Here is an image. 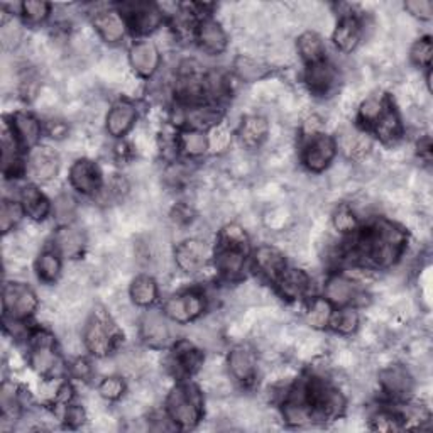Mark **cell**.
Returning <instances> with one entry per match:
<instances>
[{
    "instance_id": "cell-29",
    "label": "cell",
    "mask_w": 433,
    "mask_h": 433,
    "mask_svg": "<svg viewBox=\"0 0 433 433\" xmlns=\"http://www.w3.org/2000/svg\"><path fill=\"white\" fill-rule=\"evenodd\" d=\"M14 127H16L17 136L21 137V141L24 142L26 146L34 144V142L39 139L41 127L38 121L29 114H16V117H14Z\"/></svg>"
},
{
    "instance_id": "cell-4",
    "label": "cell",
    "mask_w": 433,
    "mask_h": 433,
    "mask_svg": "<svg viewBox=\"0 0 433 433\" xmlns=\"http://www.w3.org/2000/svg\"><path fill=\"white\" fill-rule=\"evenodd\" d=\"M206 257H209V247L201 239H190L179 244L174 251V259L179 269L185 273H196L205 266Z\"/></svg>"
},
{
    "instance_id": "cell-24",
    "label": "cell",
    "mask_w": 433,
    "mask_h": 433,
    "mask_svg": "<svg viewBox=\"0 0 433 433\" xmlns=\"http://www.w3.org/2000/svg\"><path fill=\"white\" fill-rule=\"evenodd\" d=\"M281 293L288 298H298L307 292L308 288V276L299 269H288L283 271L278 278Z\"/></svg>"
},
{
    "instance_id": "cell-56",
    "label": "cell",
    "mask_w": 433,
    "mask_h": 433,
    "mask_svg": "<svg viewBox=\"0 0 433 433\" xmlns=\"http://www.w3.org/2000/svg\"><path fill=\"white\" fill-rule=\"evenodd\" d=\"M322 126H324V124H322V119L317 117V115H312V117L307 119L305 122V132L307 134L315 136L322 131Z\"/></svg>"
},
{
    "instance_id": "cell-47",
    "label": "cell",
    "mask_w": 433,
    "mask_h": 433,
    "mask_svg": "<svg viewBox=\"0 0 433 433\" xmlns=\"http://www.w3.org/2000/svg\"><path fill=\"white\" fill-rule=\"evenodd\" d=\"M382 112H384V109H382V102L379 99H376V96L367 99L361 107V117H362V121H366V122H376L377 119L382 115Z\"/></svg>"
},
{
    "instance_id": "cell-55",
    "label": "cell",
    "mask_w": 433,
    "mask_h": 433,
    "mask_svg": "<svg viewBox=\"0 0 433 433\" xmlns=\"http://www.w3.org/2000/svg\"><path fill=\"white\" fill-rule=\"evenodd\" d=\"M83 420H85V413H83V409L80 407H71L68 408L66 412V422L70 423L71 427H80Z\"/></svg>"
},
{
    "instance_id": "cell-34",
    "label": "cell",
    "mask_w": 433,
    "mask_h": 433,
    "mask_svg": "<svg viewBox=\"0 0 433 433\" xmlns=\"http://www.w3.org/2000/svg\"><path fill=\"white\" fill-rule=\"evenodd\" d=\"M181 147L183 151L191 158H198V156L206 153V147H209V141L206 137L198 131H190L185 132L181 136Z\"/></svg>"
},
{
    "instance_id": "cell-52",
    "label": "cell",
    "mask_w": 433,
    "mask_h": 433,
    "mask_svg": "<svg viewBox=\"0 0 433 433\" xmlns=\"http://www.w3.org/2000/svg\"><path fill=\"white\" fill-rule=\"evenodd\" d=\"M21 39V29L17 24L4 26L2 27V44L4 48H14Z\"/></svg>"
},
{
    "instance_id": "cell-37",
    "label": "cell",
    "mask_w": 433,
    "mask_h": 433,
    "mask_svg": "<svg viewBox=\"0 0 433 433\" xmlns=\"http://www.w3.org/2000/svg\"><path fill=\"white\" fill-rule=\"evenodd\" d=\"M59 268H61V264H59V257L54 254V252L48 251L39 257L38 271H39V276L44 281L56 279L59 274Z\"/></svg>"
},
{
    "instance_id": "cell-18",
    "label": "cell",
    "mask_w": 433,
    "mask_h": 433,
    "mask_svg": "<svg viewBox=\"0 0 433 433\" xmlns=\"http://www.w3.org/2000/svg\"><path fill=\"white\" fill-rule=\"evenodd\" d=\"M94 24L96 31L100 32V36H102L105 41H109V43H117L119 39L124 38V32H126V26H124L121 16L112 11L96 14Z\"/></svg>"
},
{
    "instance_id": "cell-45",
    "label": "cell",
    "mask_w": 433,
    "mask_h": 433,
    "mask_svg": "<svg viewBox=\"0 0 433 433\" xmlns=\"http://www.w3.org/2000/svg\"><path fill=\"white\" fill-rule=\"evenodd\" d=\"M222 241L225 242V247H236V249H246V232L239 225H227L222 232Z\"/></svg>"
},
{
    "instance_id": "cell-28",
    "label": "cell",
    "mask_w": 433,
    "mask_h": 433,
    "mask_svg": "<svg viewBox=\"0 0 433 433\" xmlns=\"http://www.w3.org/2000/svg\"><path fill=\"white\" fill-rule=\"evenodd\" d=\"M216 268L227 276H237L244 268V249L224 247L216 256Z\"/></svg>"
},
{
    "instance_id": "cell-21",
    "label": "cell",
    "mask_w": 433,
    "mask_h": 433,
    "mask_svg": "<svg viewBox=\"0 0 433 433\" xmlns=\"http://www.w3.org/2000/svg\"><path fill=\"white\" fill-rule=\"evenodd\" d=\"M54 244H56V247L63 256L76 257L81 252L83 246H85V237H83V234L78 229L63 227L54 236Z\"/></svg>"
},
{
    "instance_id": "cell-43",
    "label": "cell",
    "mask_w": 433,
    "mask_h": 433,
    "mask_svg": "<svg viewBox=\"0 0 433 433\" xmlns=\"http://www.w3.org/2000/svg\"><path fill=\"white\" fill-rule=\"evenodd\" d=\"M176 361H178V366L181 367V369H185L186 372H191V371H195L198 364H200V356H198L196 351H193L190 344H181L176 352Z\"/></svg>"
},
{
    "instance_id": "cell-15",
    "label": "cell",
    "mask_w": 433,
    "mask_h": 433,
    "mask_svg": "<svg viewBox=\"0 0 433 433\" xmlns=\"http://www.w3.org/2000/svg\"><path fill=\"white\" fill-rule=\"evenodd\" d=\"M256 266L271 279H278L284 271V257L273 246H261L254 252Z\"/></svg>"
},
{
    "instance_id": "cell-51",
    "label": "cell",
    "mask_w": 433,
    "mask_h": 433,
    "mask_svg": "<svg viewBox=\"0 0 433 433\" xmlns=\"http://www.w3.org/2000/svg\"><path fill=\"white\" fill-rule=\"evenodd\" d=\"M209 144L214 151H219V153L220 151H224L225 147L230 144V134H229L227 129H224V127L215 129L214 134H211V137H210Z\"/></svg>"
},
{
    "instance_id": "cell-8",
    "label": "cell",
    "mask_w": 433,
    "mask_h": 433,
    "mask_svg": "<svg viewBox=\"0 0 433 433\" xmlns=\"http://www.w3.org/2000/svg\"><path fill=\"white\" fill-rule=\"evenodd\" d=\"M201 308H204V299L198 294H183V297L169 298L164 305V312L174 322L186 324L201 312Z\"/></svg>"
},
{
    "instance_id": "cell-1",
    "label": "cell",
    "mask_w": 433,
    "mask_h": 433,
    "mask_svg": "<svg viewBox=\"0 0 433 433\" xmlns=\"http://www.w3.org/2000/svg\"><path fill=\"white\" fill-rule=\"evenodd\" d=\"M404 236L399 229L388 222L376 224L374 229L364 237L362 247L367 257L374 262L376 266L381 268H388L398 259L399 252H402Z\"/></svg>"
},
{
    "instance_id": "cell-32",
    "label": "cell",
    "mask_w": 433,
    "mask_h": 433,
    "mask_svg": "<svg viewBox=\"0 0 433 433\" xmlns=\"http://www.w3.org/2000/svg\"><path fill=\"white\" fill-rule=\"evenodd\" d=\"M298 49L299 53H302V56L312 64L319 63L325 53L324 43H322L320 36L315 34V32H305V34H302V38L298 39Z\"/></svg>"
},
{
    "instance_id": "cell-31",
    "label": "cell",
    "mask_w": 433,
    "mask_h": 433,
    "mask_svg": "<svg viewBox=\"0 0 433 433\" xmlns=\"http://www.w3.org/2000/svg\"><path fill=\"white\" fill-rule=\"evenodd\" d=\"M236 71L241 80L244 81H256L261 80L268 73V66L261 59L251 56H241L236 61Z\"/></svg>"
},
{
    "instance_id": "cell-5",
    "label": "cell",
    "mask_w": 433,
    "mask_h": 433,
    "mask_svg": "<svg viewBox=\"0 0 433 433\" xmlns=\"http://www.w3.org/2000/svg\"><path fill=\"white\" fill-rule=\"evenodd\" d=\"M31 362L32 367L43 376H53L61 371V361H59L56 352H54L49 335L39 334L38 337H36V345L34 351H32Z\"/></svg>"
},
{
    "instance_id": "cell-7",
    "label": "cell",
    "mask_w": 433,
    "mask_h": 433,
    "mask_svg": "<svg viewBox=\"0 0 433 433\" xmlns=\"http://www.w3.org/2000/svg\"><path fill=\"white\" fill-rule=\"evenodd\" d=\"M141 334L146 344H149L151 347H164L171 339L168 322L158 310L146 313L141 324Z\"/></svg>"
},
{
    "instance_id": "cell-19",
    "label": "cell",
    "mask_w": 433,
    "mask_h": 433,
    "mask_svg": "<svg viewBox=\"0 0 433 433\" xmlns=\"http://www.w3.org/2000/svg\"><path fill=\"white\" fill-rule=\"evenodd\" d=\"M371 139L366 134L356 132L354 129H345L340 132V147L349 158H362L371 151Z\"/></svg>"
},
{
    "instance_id": "cell-44",
    "label": "cell",
    "mask_w": 433,
    "mask_h": 433,
    "mask_svg": "<svg viewBox=\"0 0 433 433\" xmlns=\"http://www.w3.org/2000/svg\"><path fill=\"white\" fill-rule=\"evenodd\" d=\"M359 325V317L356 312L352 310H344L339 315H335L334 319V329L340 332V334H352Z\"/></svg>"
},
{
    "instance_id": "cell-38",
    "label": "cell",
    "mask_w": 433,
    "mask_h": 433,
    "mask_svg": "<svg viewBox=\"0 0 433 433\" xmlns=\"http://www.w3.org/2000/svg\"><path fill=\"white\" fill-rule=\"evenodd\" d=\"M76 205L70 195H59L54 200V216L59 224H68L75 219Z\"/></svg>"
},
{
    "instance_id": "cell-41",
    "label": "cell",
    "mask_w": 433,
    "mask_h": 433,
    "mask_svg": "<svg viewBox=\"0 0 433 433\" xmlns=\"http://www.w3.org/2000/svg\"><path fill=\"white\" fill-rule=\"evenodd\" d=\"M334 225L340 232H352L357 225V216L347 205L339 206L334 214Z\"/></svg>"
},
{
    "instance_id": "cell-26",
    "label": "cell",
    "mask_w": 433,
    "mask_h": 433,
    "mask_svg": "<svg viewBox=\"0 0 433 433\" xmlns=\"http://www.w3.org/2000/svg\"><path fill=\"white\" fill-rule=\"evenodd\" d=\"M161 24V12L149 4H137L132 12V26L137 32H151Z\"/></svg>"
},
{
    "instance_id": "cell-30",
    "label": "cell",
    "mask_w": 433,
    "mask_h": 433,
    "mask_svg": "<svg viewBox=\"0 0 433 433\" xmlns=\"http://www.w3.org/2000/svg\"><path fill=\"white\" fill-rule=\"evenodd\" d=\"M156 294H158V288H156V283L149 276H139V278H136L134 283H132L131 297L134 299L136 305H151L156 299Z\"/></svg>"
},
{
    "instance_id": "cell-50",
    "label": "cell",
    "mask_w": 433,
    "mask_h": 433,
    "mask_svg": "<svg viewBox=\"0 0 433 433\" xmlns=\"http://www.w3.org/2000/svg\"><path fill=\"white\" fill-rule=\"evenodd\" d=\"M407 9L420 19H432L433 4L430 0H409L407 2Z\"/></svg>"
},
{
    "instance_id": "cell-3",
    "label": "cell",
    "mask_w": 433,
    "mask_h": 433,
    "mask_svg": "<svg viewBox=\"0 0 433 433\" xmlns=\"http://www.w3.org/2000/svg\"><path fill=\"white\" fill-rule=\"evenodd\" d=\"M38 307V298L26 284H6L4 288V308L12 319H26Z\"/></svg>"
},
{
    "instance_id": "cell-35",
    "label": "cell",
    "mask_w": 433,
    "mask_h": 433,
    "mask_svg": "<svg viewBox=\"0 0 433 433\" xmlns=\"http://www.w3.org/2000/svg\"><path fill=\"white\" fill-rule=\"evenodd\" d=\"M186 121L196 129H206L220 121V114L211 109H193L186 114Z\"/></svg>"
},
{
    "instance_id": "cell-40",
    "label": "cell",
    "mask_w": 433,
    "mask_h": 433,
    "mask_svg": "<svg viewBox=\"0 0 433 433\" xmlns=\"http://www.w3.org/2000/svg\"><path fill=\"white\" fill-rule=\"evenodd\" d=\"M22 11H24L26 19L32 22V24H38L43 22L49 14V4L41 2V0H27L22 4Z\"/></svg>"
},
{
    "instance_id": "cell-10",
    "label": "cell",
    "mask_w": 433,
    "mask_h": 433,
    "mask_svg": "<svg viewBox=\"0 0 433 433\" xmlns=\"http://www.w3.org/2000/svg\"><path fill=\"white\" fill-rule=\"evenodd\" d=\"M85 344L89 351L95 354V356H107L110 349H112V335H110L107 325L102 320L94 319L86 324Z\"/></svg>"
},
{
    "instance_id": "cell-14",
    "label": "cell",
    "mask_w": 433,
    "mask_h": 433,
    "mask_svg": "<svg viewBox=\"0 0 433 433\" xmlns=\"http://www.w3.org/2000/svg\"><path fill=\"white\" fill-rule=\"evenodd\" d=\"M70 179H71V185L81 193H94L96 188H99L100 183V176L96 168L90 163V161L85 159L78 161V163L73 164L70 171Z\"/></svg>"
},
{
    "instance_id": "cell-16",
    "label": "cell",
    "mask_w": 433,
    "mask_h": 433,
    "mask_svg": "<svg viewBox=\"0 0 433 433\" xmlns=\"http://www.w3.org/2000/svg\"><path fill=\"white\" fill-rule=\"evenodd\" d=\"M136 121V109L131 104H117L114 105L107 115V131L110 134L119 137L124 136L132 124Z\"/></svg>"
},
{
    "instance_id": "cell-42",
    "label": "cell",
    "mask_w": 433,
    "mask_h": 433,
    "mask_svg": "<svg viewBox=\"0 0 433 433\" xmlns=\"http://www.w3.org/2000/svg\"><path fill=\"white\" fill-rule=\"evenodd\" d=\"M21 220V209L12 201H4L0 209V229L2 232H9L14 225Z\"/></svg>"
},
{
    "instance_id": "cell-27",
    "label": "cell",
    "mask_w": 433,
    "mask_h": 433,
    "mask_svg": "<svg viewBox=\"0 0 433 433\" xmlns=\"http://www.w3.org/2000/svg\"><path fill=\"white\" fill-rule=\"evenodd\" d=\"M308 83H310L313 91L324 94L334 85L335 81V70L327 63H313L308 70Z\"/></svg>"
},
{
    "instance_id": "cell-11",
    "label": "cell",
    "mask_w": 433,
    "mask_h": 433,
    "mask_svg": "<svg viewBox=\"0 0 433 433\" xmlns=\"http://www.w3.org/2000/svg\"><path fill=\"white\" fill-rule=\"evenodd\" d=\"M229 367L239 381H251L256 371V356L247 345H237L229 356Z\"/></svg>"
},
{
    "instance_id": "cell-2",
    "label": "cell",
    "mask_w": 433,
    "mask_h": 433,
    "mask_svg": "<svg viewBox=\"0 0 433 433\" xmlns=\"http://www.w3.org/2000/svg\"><path fill=\"white\" fill-rule=\"evenodd\" d=\"M168 413L181 428H193L200 420L201 402L195 388L178 386L168 396Z\"/></svg>"
},
{
    "instance_id": "cell-33",
    "label": "cell",
    "mask_w": 433,
    "mask_h": 433,
    "mask_svg": "<svg viewBox=\"0 0 433 433\" xmlns=\"http://www.w3.org/2000/svg\"><path fill=\"white\" fill-rule=\"evenodd\" d=\"M376 122H377L376 131L382 141H391V139H394V137H398L402 126H399L398 115H396L393 110L382 112V115L377 119Z\"/></svg>"
},
{
    "instance_id": "cell-53",
    "label": "cell",
    "mask_w": 433,
    "mask_h": 433,
    "mask_svg": "<svg viewBox=\"0 0 433 433\" xmlns=\"http://www.w3.org/2000/svg\"><path fill=\"white\" fill-rule=\"evenodd\" d=\"M206 89H209L210 94H214V96H222L227 91V83H225V78L220 73H211L209 80H206Z\"/></svg>"
},
{
    "instance_id": "cell-13",
    "label": "cell",
    "mask_w": 433,
    "mask_h": 433,
    "mask_svg": "<svg viewBox=\"0 0 433 433\" xmlns=\"http://www.w3.org/2000/svg\"><path fill=\"white\" fill-rule=\"evenodd\" d=\"M381 386L393 396H408L413 389V379L409 372L402 366H391L379 376Z\"/></svg>"
},
{
    "instance_id": "cell-23",
    "label": "cell",
    "mask_w": 433,
    "mask_h": 433,
    "mask_svg": "<svg viewBox=\"0 0 433 433\" xmlns=\"http://www.w3.org/2000/svg\"><path fill=\"white\" fill-rule=\"evenodd\" d=\"M21 200H22V209L31 219L34 220H43L49 211V204L46 201V198L43 196L38 188L34 186H26L21 193Z\"/></svg>"
},
{
    "instance_id": "cell-22",
    "label": "cell",
    "mask_w": 433,
    "mask_h": 433,
    "mask_svg": "<svg viewBox=\"0 0 433 433\" xmlns=\"http://www.w3.org/2000/svg\"><path fill=\"white\" fill-rule=\"evenodd\" d=\"M268 134V122L259 115H249L241 126V139L247 147L259 146Z\"/></svg>"
},
{
    "instance_id": "cell-6",
    "label": "cell",
    "mask_w": 433,
    "mask_h": 433,
    "mask_svg": "<svg viewBox=\"0 0 433 433\" xmlns=\"http://www.w3.org/2000/svg\"><path fill=\"white\" fill-rule=\"evenodd\" d=\"M334 156H335L334 141L327 136H315L310 144L307 146L303 159H305V164L312 169V171L319 173L324 171L327 166L330 164Z\"/></svg>"
},
{
    "instance_id": "cell-12",
    "label": "cell",
    "mask_w": 433,
    "mask_h": 433,
    "mask_svg": "<svg viewBox=\"0 0 433 433\" xmlns=\"http://www.w3.org/2000/svg\"><path fill=\"white\" fill-rule=\"evenodd\" d=\"M131 63L136 68V71H139L141 75L149 76L158 70L159 64V51L158 48L149 41L146 43H137L131 48Z\"/></svg>"
},
{
    "instance_id": "cell-49",
    "label": "cell",
    "mask_w": 433,
    "mask_h": 433,
    "mask_svg": "<svg viewBox=\"0 0 433 433\" xmlns=\"http://www.w3.org/2000/svg\"><path fill=\"white\" fill-rule=\"evenodd\" d=\"M372 427H374V430H379V432H396L402 428V425H399V418L388 412H382L379 414H376L374 425Z\"/></svg>"
},
{
    "instance_id": "cell-20",
    "label": "cell",
    "mask_w": 433,
    "mask_h": 433,
    "mask_svg": "<svg viewBox=\"0 0 433 433\" xmlns=\"http://www.w3.org/2000/svg\"><path fill=\"white\" fill-rule=\"evenodd\" d=\"M327 298L330 299L335 305H345L349 302H356L357 293L356 287H354L352 281L342 278V276H334L329 279L325 287Z\"/></svg>"
},
{
    "instance_id": "cell-46",
    "label": "cell",
    "mask_w": 433,
    "mask_h": 433,
    "mask_svg": "<svg viewBox=\"0 0 433 433\" xmlns=\"http://www.w3.org/2000/svg\"><path fill=\"white\" fill-rule=\"evenodd\" d=\"M432 54H433V48H432V41L430 39H420L414 43L412 48V59L420 66H425V64H430L432 61Z\"/></svg>"
},
{
    "instance_id": "cell-25",
    "label": "cell",
    "mask_w": 433,
    "mask_h": 433,
    "mask_svg": "<svg viewBox=\"0 0 433 433\" xmlns=\"http://www.w3.org/2000/svg\"><path fill=\"white\" fill-rule=\"evenodd\" d=\"M359 34H361L359 22L354 19V17H344L334 34L335 44L339 46V49H342L345 53L352 51L359 43Z\"/></svg>"
},
{
    "instance_id": "cell-17",
    "label": "cell",
    "mask_w": 433,
    "mask_h": 433,
    "mask_svg": "<svg viewBox=\"0 0 433 433\" xmlns=\"http://www.w3.org/2000/svg\"><path fill=\"white\" fill-rule=\"evenodd\" d=\"M198 39H200L201 48L206 53L216 54L222 53L227 46V36L220 24H216L215 21H204L198 29Z\"/></svg>"
},
{
    "instance_id": "cell-54",
    "label": "cell",
    "mask_w": 433,
    "mask_h": 433,
    "mask_svg": "<svg viewBox=\"0 0 433 433\" xmlns=\"http://www.w3.org/2000/svg\"><path fill=\"white\" fill-rule=\"evenodd\" d=\"M71 372H73V376L78 377V379H86V377L91 374V367L86 361L78 359V361L71 366Z\"/></svg>"
},
{
    "instance_id": "cell-9",
    "label": "cell",
    "mask_w": 433,
    "mask_h": 433,
    "mask_svg": "<svg viewBox=\"0 0 433 433\" xmlns=\"http://www.w3.org/2000/svg\"><path fill=\"white\" fill-rule=\"evenodd\" d=\"M59 169L58 154L51 147H36L31 153V171L39 181H49Z\"/></svg>"
},
{
    "instance_id": "cell-57",
    "label": "cell",
    "mask_w": 433,
    "mask_h": 433,
    "mask_svg": "<svg viewBox=\"0 0 433 433\" xmlns=\"http://www.w3.org/2000/svg\"><path fill=\"white\" fill-rule=\"evenodd\" d=\"M49 134L51 137H56V139H61V137L66 134V126L63 122H51L49 126Z\"/></svg>"
},
{
    "instance_id": "cell-39",
    "label": "cell",
    "mask_w": 433,
    "mask_h": 433,
    "mask_svg": "<svg viewBox=\"0 0 433 433\" xmlns=\"http://www.w3.org/2000/svg\"><path fill=\"white\" fill-rule=\"evenodd\" d=\"M2 161H4V171L11 173L17 166V146L14 137H11L7 131H4L2 136Z\"/></svg>"
},
{
    "instance_id": "cell-48",
    "label": "cell",
    "mask_w": 433,
    "mask_h": 433,
    "mask_svg": "<svg viewBox=\"0 0 433 433\" xmlns=\"http://www.w3.org/2000/svg\"><path fill=\"white\" fill-rule=\"evenodd\" d=\"M124 393V382L119 377H107L100 384V394L107 399H119Z\"/></svg>"
},
{
    "instance_id": "cell-36",
    "label": "cell",
    "mask_w": 433,
    "mask_h": 433,
    "mask_svg": "<svg viewBox=\"0 0 433 433\" xmlns=\"http://www.w3.org/2000/svg\"><path fill=\"white\" fill-rule=\"evenodd\" d=\"M332 319V308L329 305V302L325 299H315L313 305L308 310V324L312 327H325L329 324V320Z\"/></svg>"
}]
</instances>
